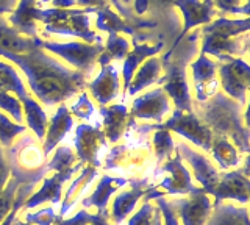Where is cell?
<instances>
[{"mask_svg":"<svg viewBox=\"0 0 250 225\" xmlns=\"http://www.w3.org/2000/svg\"><path fill=\"white\" fill-rule=\"evenodd\" d=\"M69 113L82 121L91 119V116L94 114V105L91 102V99L88 97V92H82V94L78 96L77 102L70 106Z\"/></svg>","mask_w":250,"mask_h":225,"instance_id":"obj_40","label":"cell"},{"mask_svg":"<svg viewBox=\"0 0 250 225\" xmlns=\"http://www.w3.org/2000/svg\"><path fill=\"white\" fill-rule=\"evenodd\" d=\"M92 99L100 106H105L108 103H111L113 100L119 94L121 89V79L119 74H117L116 67L108 63V64H102L100 66V72L94 80L89 83H86Z\"/></svg>","mask_w":250,"mask_h":225,"instance_id":"obj_18","label":"cell"},{"mask_svg":"<svg viewBox=\"0 0 250 225\" xmlns=\"http://www.w3.org/2000/svg\"><path fill=\"white\" fill-rule=\"evenodd\" d=\"M72 125H74V118L69 113V108L62 103L58 105L57 113L52 116L50 122H47V130L44 135V145H42L44 157L50 155V152L55 147L64 139V136L72 128Z\"/></svg>","mask_w":250,"mask_h":225,"instance_id":"obj_20","label":"cell"},{"mask_svg":"<svg viewBox=\"0 0 250 225\" xmlns=\"http://www.w3.org/2000/svg\"><path fill=\"white\" fill-rule=\"evenodd\" d=\"M170 113V99L163 88H153L138 96L131 105L133 119L161 122Z\"/></svg>","mask_w":250,"mask_h":225,"instance_id":"obj_14","label":"cell"},{"mask_svg":"<svg viewBox=\"0 0 250 225\" xmlns=\"http://www.w3.org/2000/svg\"><path fill=\"white\" fill-rule=\"evenodd\" d=\"M155 200H156V208H158V211L161 214L163 225H182L174 211V208L170 206L169 200H166L164 197H158Z\"/></svg>","mask_w":250,"mask_h":225,"instance_id":"obj_43","label":"cell"},{"mask_svg":"<svg viewBox=\"0 0 250 225\" xmlns=\"http://www.w3.org/2000/svg\"><path fill=\"white\" fill-rule=\"evenodd\" d=\"M249 16L242 19L214 18L199 30L202 35L200 53L217 61L242 58L249 50Z\"/></svg>","mask_w":250,"mask_h":225,"instance_id":"obj_4","label":"cell"},{"mask_svg":"<svg viewBox=\"0 0 250 225\" xmlns=\"http://www.w3.org/2000/svg\"><path fill=\"white\" fill-rule=\"evenodd\" d=\"M21 103H22L23 118H25L27 127L33 131L35 136H38L39 139H44L49 119H47V114L42 110L41 103H39L38 100H35L30 94L21 99Z\"/></svg>","mask_w":250,"mask_h":225,"instance_id":"obj_29","label":"cell"},{"mask_svg":"<svg viewBox=\"0 0 250 225\" xmlns=\"http://www.w3.org/2000/svg\"><path fill=\"white\" fill-rule=\"evenodd\" d=\"M97 214H91L89 211H86V208L80 209V211H77L72 217H69V219H61L58 217L55 225H89L92 221H96Z\"/></svg>","mask_w":250,"mask_h":225,"instance_id":"obj_44","label":"cell"},{"mask_svg":"<svg viewBox=\"0 0 250 225\" xmlns=\"http://www.w3.org/2000/svg\"><path fill=\"white\" fill-rule=\"evenodd\" d=\"M161 170L169 174L160 183V188L163 189V192L166 191V194H170V196H188V194L197 189L192 183L191 172L183 164V160L178 155V152H175V157L167 160V163L161 167Z\"/></svg>","mask_w":250,"mask_h":225,"instance_id":"obj_16","label":"cell"},{"mask_svg":"<svg viewBox=\"0 0 250 225\" xmlns=\"http://www.w3.org/2000/svg\"><path fill=\"white\" fill-rule=\"evenodd\" d=\"M100 114L104 118V135L111 143H117L122 133L125 131V125L128 121V110L122 103L117 105H105L100 106Z\"/></svg>","mask_w":250,"mask_h":225,"instance_id":"obj_26","label":"cell"},{"mask_svg":"<svg viewBox=\"0 0 250 225\" xmlns=\"http://www.w3.org/2000/svg\"><path fill=\"white\" fill-rule=\"evenodd\" d=\"M36 2L38 0H19L16 8L10 13V18L6 19L19 33L28 38H39L36 20Z\"/></svg>","mask_w":250,"mask_h":225,"instance_id":"obj_23","label":"cell"},{"mask_svg":"<svg viewBox=\"0 0 250 225\" xmlns=\"http://www.w3.org/2000/svg\"><path fill=\"white\" fill-rule=\"evenodd\" d=\"M57 219H58L57 213L53 211V208L49 206V208H42L35 213H27L23 221L31 225H53L57 222Z\"/></svg>","mask_w":250,"mask_h":225,"instance_id":"obj_41","label":"cell"},{"mask_svg":"<svg viewBox=\"0 0 250 225\" xmlns=\"http://www.w3.org/2000/svg\"><path fill=\"white\" fill-rule=\"evenodd\" d=\"M153 147L158 161H164L166 158H169L175 150V141L172 138L170 131L163 127H158V130L153 133Z\"/></svg>","mask_w":250,"mask_h":225,"instance_id":"obj_37","label":"cell"},{"mask_svg":"<svg viewBox=\"0 0 250 225\" xmlns=\"http://www.w3.org/2000/svg\"><path fill=\"white\" fill-rule=\"evenodd\" d=\"M96 13L83 8H38L36 20L44 24V32L57 36L80 38L82 41L96 44L104 42L100 35L91 27L89 14Z\"/></svg>","mask_w":250,"mask_h":225,"instance_id":"obj_5","label":"cell"},{"mask_svg":"<svg viewBox=\"0 0 250 225\" xmlns=\"http://www.w3.org/2000/svg\"><path fill=\"white\" fill-rule=\"evenodd\" d=\"M39 45L45 50L50 52L60 60H64L69 67L82 72L84 75H89L92 72L94 66L97 64L99 57L104 50V42L89 44L84 41H42L39 38Z\"/></svg>","mask_w":250,"mask_h":225,"instance_id":"obj_6","label":"cell"},{"mask_svg":"<svg viewBox=\"0 0 250 225\" xmlns=\"http://www.w3.org/2000/svg\"><path fill=\"white\" fill-rule=\"evenodd\" d=\"M152 225H163V219H161V214L158 211V208L155 209V214H153V221Z\"/></svg>","mask_w":250,"mask_h":225,"instance_id":"obj_49","label":"cell"},{"mask_svg":"<svg viewBox=\"0 0 250 225\" xmlns=\"http://www.w3.org/2000/svg\"><path fill=\"white\" fill-rule=\"evenodd\" d=\"M89 225H108V214H106V211H99L96 221H92Z\"/></svg>","mask_w":250,"mask_h":225,"instance_id":"obj_48","label":"cell"},{"mask_svg":"<svg viewBox=\"0 0 250 225\" xmlns=\"http://www.w3.org/2000/svg\"><path fill=\"white\" fill-rule=\"evenodd\" d=\"M192 74V86L195 91V100L199 103L205 102L217 92V61L208 55H200L189 64Z\"/></svg>","mask_w":250,"mask_h":225,"instance_id":"obj_11","label":"cell"},{"mask_svg":"<svg viewBox=\"0 0 250 225\" xmlns=\"http://www.w3.org/2000/svg\"><path fill=\"white\" fill-rule=\"evenodd\" d=\"M27 130L23 123H16L11 118H8L5 113H0V145L11 147L14 139Z\"/></svg>","mask_w":250,"mask_h":225,"instance_id":"obj_35","label":"cell"},{"mask_svg":"<svg viewBox=\"0 0 250 225\" xmlns=\"http://www.w3.org/2000/svg\"><path fill=\"white\" fill-rule=\"evenodd\" d=\"M155 209L156 206H153L150 202H143L141 208L128 219L127 225H152Z\"/></svg>","mask_w":250,"mask_h":225,"instance_id":"obj_42","label":"cell"},{"mask_svg":"<svg viewBox=\"0 0 250 225\" xmlns=\"http://www.w3.org/2000/svg\"><path fill=\"white\" fill-rule=\"evenodd\" d=\"M209 152L213 153V158L219 164V167L224 170H230L233 167L239 166L241 163V153L236 149L229 138L214 135L213 141H211V149Z\"/></svg>","mask_w":250,"mask_h":225,"instance_id":"obj_28","label":"cell"},{"mask_svg":"<svg viewBox=\"0 0 250 225\" xmlns=\"http://www.w3.org/2000/svg\"><path fill=\"white\" fill-rule=\"evenodd\" d=\"M0 111H5L8 118L16 123H23V110L19 97L8 91H0Z\"/></svg>","mask_w":250,"mask_h":225,"instance_id":"obj_38","label":"cell"},{"mask_svg":"<svg viewBox=\"0 0 250 225\" xmlns=\"http://www.w3.org/2000/svg\"><path fill=\"white\" fill-rule=\"evenodd\" d=\"M0 58L13 63L23 72L28 88L44 106L61 105L86 86L88 75L61 63V60L47 53L41 45L27 53L0 52Z\"/></svg>","mask_w":250,"mask_h":225,"instance_id":"obj_1","label":"cell"},{"mask_svg":"<svg viewBox=\"0 0 250 225\" xmlns=\"http://www.w3.org/2000/svg\"><path fill=\"white\" fill-rule=\"evenodd\" d=\"M39 38H28L19 33L10 22H8L3 14H0V52L14 53H27L38 45Z\"/></svg>","mask_w":250,"mask_h":225,"instance_id":"obj_22","label":"cell"},{"mask_svg":"<svg viewBox=\"0 0 250 225\" xmlns=\"http://www.w3.org/2000/svg\"><path fill=\"white\" fill-rule=\"evenodd\" d=\"M13 225H31V224H28V222H25V221H18V219H14Z\"/></svg>","mask_w":250,"mask_h":225,"instance_id":"obj_51","label":"cell"},{"mask_svg":"<svg viewBox=\"0 0 250 225\" xmlns=\"http://www.w3.org/2000/svg\"><path fill=\"white\" fill-rule=\"evenodd\" d=\"M200 32H189L183 40L172 44V47L164 53L163 61V77L160 80L161 88L166 91L169 99L174 102L175 110L192 113L194 103L188 84V64L199 50L197 44L200 40Z\"/></svg>","mask_w":250,"mask_h":225,"instance_id":"obj_2","label":"cell"},{"mask_svg":"<svg viewBox=\"0 0 250 225\" xmlns=\"http://www.w3.org/2000/svg\"><path fill=\"white\" fill-rule=\"evenodd\" d=\"M105 135L99 127H92L88 123H80L75 130V155L77 160L84 164L88 163L89 166L97 167L100 164L99 153L100 149L105 145Z\"/></svg>","mask_w":250,"mask_h":225,"instance_id":"obj_15","label":"cell"},{"mask_svg":"<svg viewBox=\"0 0 250 225\" xmlns=\"http://www.w3.org/2000/svg\"><path fill=\"white\" fill-rule=\"evenodd\" d=\"M205 225H249V209L246 205L234 206L219 202L213 205Z\"/></svg>","mask_w":250,"mask_h":225,"instance_id":"obj_27","label":"cell"},{"mask_svg":"<svg viewBox=\"0 0 250 225\" xmlns=\"http://www.w3.org/2000/svg\"><path fill=\"white\" fill-rule=\"evenodd\" d=\"M160 127L183 136L188 143L194 144L202 150L209 152L211 149V141H213L214 136L213 131L202 122V119L194 111L186 113V111L174 110L170 118Z\"/></svg>","mask_w":250,"mask_h":225,"instance_id":"obj_8","label":"cell"},{"mask_svg":"<svg viewBox=\"0 0 250 225\" xmlns=\"http://www.w3.org/2000/svg\"><path fill=\"white\" fill-rule=\"evenodd\" d=\"M31 180H33V178H31ZM39 180H41V178H39ZM23 182H28V180L27 178H23L22 175L16 174V175L10 177V180H8L5 189L0 192V222H2L13 209L14 202H16V194H18L19 186Z\"/></svg>","mask_w":250,"mask_h":225,"instance_id":"obj_34","label":"cell"},{"mask_svg":"<svg viewBox=\"0 0 250 225\" xmlns=\"http://www.w3.org/2000/svg\"><path fill=\"white\" fill-rule=\"evenodd\" d=\"M156 2H160V3H164V5H174L175 0H156Z\"/></svg>","mask_w":250,"mask_h":225,"instance_id":"obj_50","label":"cell"},{"mask_svg":"<svg viewBox=\"0 0 250 225\" xmlns=\"http://www.w3.org/2000/svg\"><path fill=\"white\" fill-rule=\"evenodd\" d=\"M18 2L19 0H0V14L11 13L16 8Z\"/></svg>","mask_w":250,"mask_h":225,"instance_id":"obj_47","label":"cell"},{"mask_svg":"<svg viewBox=\"0 0 250 225\" xmlns=\"http://www.w3.org/2000/svg\"><path fill=\"white\" fill-rule=\"evenodd\" d=\"M96 14H97L96 27H97V30H100V32H105L108 35L109 33H121V35L135 36V30H133L113 8H109L108 5L99 8L96 11Z\"/></svg>","mask_w":250,"mask_h":225,"instance_id":"obj_31","label":"cell"},{"mask_svg":"<svg viewBox=\"0 0 250 225\" xmlns=\"http://www.w3.org/2000/svg\"><path fill=\"white\" fill-rule=\"evenodd\" d=\"M166 44L164 42H139L133 41V47L127 53V57L124 58V67H122V83L124 91H127L128 83L131 80L133 74L136 72V69L144 63L147 58L156 57L160 52L164 50Z\"/></svg>","mask_w":250,"mask_h":225,"instance_id":"obj_19","label":"cell"},{"mask_svg":"<svg viewBox=\"0 0 250 225\" xmlns=\"http://www.w3.org/2000/svg\"><path fill=\"white\" fill-rule=\"evenodd\" d=\"M175 149L180 157H182V160H185L192 169V175L202 184V189L208 194L217 184L219 177H221L217 167L213 164V161L207 158L202 152L192 149L186 143L175 144Z\"/></svg>","mask_w":250,"mask_h":225,"instance_id":"obj_12","label":"cell"},{"mask_svg":"<svg viewBox=\"0 0 250 225\" xmlns=\"http://www.w3.org/2000/svg\"><path fill=\"white\" fill-rule=\"evenodd\" d=\"M163 77V61L158 57L147 58L143 64H141L136 72L133 74L131 80L128 83L127 92L130 96H136L138 92L144 91L148 86L160 83Z\"/></svg>","mask_w":250,"mask_h":225,"instance_id":"obj_24","label":"cell"},{"mask_svg":"<svg viewBox=\"0 0 250 225\" xmlns=\"http://www.w3.org/2000/svg\"><path fill=\"white\" fill-rule=\"evenodd\" d=\"M75 161H77V155L69 149V147L62 145L58 147L55 150L53 157L47 161L45 164V170H53V172H61V170H67L70 167L75 166Z\"/></svg>","mask_w":250,"mask_h":225,"instance_id":"obj_36","label":"cell"},{"mask_svg":"<svg viewBox=\"0 0 250 225\" xmlns=\"http://www.w3.org/2000/svg\"><path fill=\"white\" fill-rule=\"evenodd\" d=\"M169 204L174 208L182 225H205L213 209L211 196H208L202 188L188 194V197L170 200Z\"/></svg>","mask_w":250,"mask_h":225,"instance_id":"obj_9","label":"cell"},{"mask_svg":"<svg viewBox=\"0 0 250 225\" xmlns=\"http://www.w3.org/2000/svg\"><path fill=\"white\" fill-rule=\"evenodd\" d=\"M249 175L247 164L242 169H234L219 177V182L213 189L208 192V196L214 199V204L224 200H234L242 205L249 204Z\"/></svg>","mask_w":250,"mask_h":225,"instance_id":"obj_10","label":"cell"},{"mask_svg":"<svg viewBox=\"0 0 250 225\" xmlns=\"http://www.w3.org/2000/svg\"><path fill=\"white\" fill-rule=\"evenodd\" d=\"M83 164L78 163L74 167H70L67 170H61V172H55L52 177L44 178L41 189L38 192L31 194V196L25 200L23 208L31 209L36 208L39 205H42L44 202H52V204H60L61 202V194H62V184H64L70 177L75 175Z\"/></svg>","mask_w":250,"mask_h":225,"instance_id":"obj_17","label":"cell"},{"mask_svg":"<svg viewBox=\"0 0 250 225\" xmlns=\"http://www.w3.org/2000/svg\"><path fill=\"white\" fill-rule=\"evenodd\" d=\"M0 91L13 92L19 97V100L28 94L19 72L3 58H0Z\"/></svg>","mask_w":250,"mask_h":225,"instance_id":"obj_33","label":"cell"},{"mask_svg":"<svg viewBox=\"0 0 250 225\" xmlns=\"http://www.w3.org/2000/svg\"><path fill=\"white\" fill-rule=\"evenodd\" d=\"M219 14H242L249 16V0H211Z\"/></svg>","mask_w":250,"mask_h":225,"instance_id":"obj_39","label":"cell"},{"mask_svg":"<svg viewBox=\"0 0 250 225\" xmlns=\"http://www.w3.org/2000/svg\"><path fill=\"white\" fill-rule=\"evenodd\" d=\"M199 111L202 122L209 127L213 135L229 138L239 152H249V128L244 106L217 91L208 100L199 103Z\"/></svg>","mask_w":250,"mask_h":225,"instance_id":"obj_3","label":"cell"},{"mask_svg":"<svg viewBox=\"0 0 250 225\" xmlns=\"http://www.w3.org/2000/svg\"><path fill=\"white\" fill-rule=\"evenodd\" d=\"M174 6L180 10L183 18L182 32L178 33L174 44L178 42L180 40H183L197 25L209 24L219 14L211 0H175Z\"/></svg>","mask_w":250,"mask_h":225,"instance_id":"obj_13","label":"cell"},{"mask_svg":"<svg viewBox=\"0 0 250 225\" xmlns=\"http://www.w3.org/2000/svg\"><path fill=\"white\" fill-rule=\"evenodd\" d=\"M147 180H141L138 184L133 186L128 191H122L116 196L111 205V219L114 224H122L127 217L135 211V208L138 205V202L144 199V196L152 189V186L146 184Z\"/></svg>","mask_w":250,"mask_h":225,"instance_id":"obj_21","label":"cell"},{"mask_svg":"<svg viewBox=\"0 0 250 225\" xmlns=\"http://www.w3.org/2000/svg\"><path fill=\"white\" fill-rule=\"evenodd\" d=\"M128 183L127 178L104 175L100 178L96 189L92 191L91 196H88L83 200V208H97L99 211H106V206L109 204V199L114 192L119 191L122 186Z\"/></svg>","mask_w":250,"mask_h":225,"instance_id":"obj_25","label":"cell"},{"mask_svg":"<svg viewBox=\"0 0 250 225\" xmlns=\"http://www.w3.org/2000/svg\"><path fill=\"white\" fill-rule=\"evenodd\" d=\"M10 177H11V164H10V161L6 160L2 147H0V192L5 189Z\"/></svg>","mask_w":250,"mask_h":225,"instance_id":"obj_45","label":"cell"},{"mask_svg":"<svg viewBox=\"0 0 250 225\" xmlns=\"http://www.w3.org/2000/svg\"><path fill=\"white\" fill-rule=\"evenodd\" d=\"M96 175H97V167H94V166L88 164L82 170V174L78 175L72 183H70V186H69L66 194H64V197H62V204H61V208H60V216L58 217H62L70 208L75 205L77 199L84 192V189L88 188V184L94 180V178H96Z\"/></svg>","mask_w":250,"mask_h":225,"instance_id":"obj_30","label":"cell"},{"mask_svg":"<svg viewBox=\"0 0 250 225\" xmlns=\"http://www.w3.org/2000/svg\"><path fill=\"white\" fill-rule=\"evenodd\" d=\"M75 8H83V10H92L97 11L102 6L108 5V0H74Z\"/></svg>","mask_w":250,"mask_h":225,"instance_id":"obj_46","label":"cell"},{"mask_svg":"<svg viewBox=\"0 0 250 225\" xmlns=\"http://www.w3.org/2000/svg\"><path fill=\"white\" fill-rule=\"evenodd\" d=\"M217 79L227 97L247 106V91L250 83V67L244 58H229L217 61Z\"/></svg>","mask_w":250,"mask_h":225,"instance_id":"obj_7","label":"cell"},{"mask_svg":"<svg viewBox=\"0 0 250 225\" xmlns=\"http://www.w3.org/2000/svg\"><path fill=\"white\" fill-rule=\"evenodd\" d=\"M131 49V42L128 38L121 33H109L106 41L104 42V50H102L97 63L108 64L114 60H124Z\"/></svg>","mask_w":250,"mask_h":225,"instance_id":"obj_32","label":"cell"}]
</instances>
